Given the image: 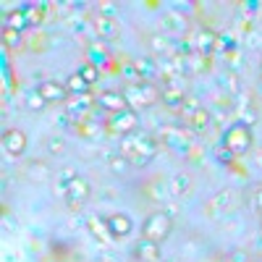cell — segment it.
<instances>
[{
    "label": "cell",
    "instance_id": "cell-32",
    "mask_svg": "<svg viewBox=\"0 0 262 262\" xmlns=\"http://www.w3.org/2000/svg\"><path fill=\"white\" fill-rule=\"evenodd\" d=\"M76 74H79V76H81L86 84H90V86H92V84L100 79V69H97V66H92V63H84V66H79V71H76Z\"/></svg>",
    "mask_w": 262,
    "mask_h": 262
},
{
    "label": "cell",
    "instance_id": "cell-15",
    "mask_svg": "<svg viewBox=\"0 0 262 262\" xmlns=\"http://www.w3.org/2000/svg\"><path fill=\"white\" fill-rule=\"evenodd\" d=\"M97 100V105L102 107V111H107V113H121V111H126V100H123V95L121 92H113V90H105V92H100V97H95Z\"/></svg>",
    "mask_w": 262,
    "mask_h": 262
},
{
    "label": "cell",
    "instance_id": "cell-25",
    "mask_svg": "<svg viewBox=\"0 0 262 262\" xmlns=\"http://www.w3.org/2000/svg\"><path fill=\"white\" fill-rule=\"evenodd\" d=\"M186 123H189V128H194V131H200V134H202V131H207L212 126V113L207 111V107H202V111H196Z\"/></svg>",
    "mask_w": 262,
    "mask_h": 262
},
{
    "label": "cell",
    "instance_id": "cell-13",
    "mask_svg": "<svg viewBox=\"0 0 262 262\" xmlns=\"http://www.w3.org/2000/svg\"><path fill=\"white\" fill-rule=\"evenodd\" d=\"M92 29H95V34L100 39H118V34H121L118 21L116 18H107V16H100V13L92 18Z\"/></svg>",
    "mask_w": 262,
    "mask_h": 262
},
{
    "label": "cell",
    "instance_id": "cell-9",
    "mask_svg": "<svg viewBox=\"0 0 262 262\" xmlns=\"http://www.w3.org/2000/svg\"><path fill=\"white\" fill-rule=\"evenodd\" d=\"M37 95L45 102H69V90H66V84L53 81V79L39 81L37 84Z\"/></svg>",
    "mask_w": 262,
    "mask_h": 262
},
{
    "label": "cell",
    "instance_id": "cell-41",
    "mask_svg": "<svg viewBox=\"0 0 262 262\" xmlns=\"http://www.w3.org/2000/svg\"><path fill=\"white\" fill-rule=\"evenodd\" d=\"M118 11L116 3H100V16H107V18H113V13Z\"/></svg>",
    "mask_w": 262,
    "mask_h": 262
},
{
    "label": "cell",
    "instance_id": "cell-38",
    "mask_svg": "<svg viewBox=\"0 0 262 262\" xmlns=\"http://www.w3.org/2000/svg\"><path fill=\"white\" fill-rule=\"evenodd\" d=\"M45 105H48V102H45V100H42V97L37 95V90L27 95V107H29V111H42Z\"/></svg>",
    "mask_w": 262,
    "mask_h": 262
},
{
    "label": "cell",
    "instance_id": "cell-34",
    "mask_svg": "<svg viewBox=\"0 0 262 262\" xmlns=\"http://www.w3.org/2000/svg\"><path fill=\"white\" fill-rule=\"evenodd\" d=\"M121 74L128 79V84H142V74H139V69H137L134 60H131V63H123V66H121Z\"/></svg>",
    "mask_w": 262,
    "mask_h": 262
},
{
    "label": "cell",
    "instance_id": "cell-28",
    "mask_svg": "<svg viewBox=\"0 0 262 262\" xmlns=\"http://www.w3.org/2000/svg\"><path fill=\"white\" fill-rule=\"evenodd\" d=\"M163 29H170V32H184V29H186V18H184L181 13L168 11V13H163Z\"/></svg>",
    "mask_w": 262,
    "mask_h": 262
},
{
    "label": "cell",
    "instance_id": "cell-35",
    "mask_svg": "<svg viewBox=\"0 0 262 262\" xmlns=\"http://www.w3.org/2000/svg\"><path fill=\"white\" fill-rule=\"evenodd\" d=\"M223 60H226V69H231V71H238V69L244 66V60H242V53H238V48L228 50V53L223 55Z\"/></svg>",
    "mask_w": 262,
    "mask_h": 262
},
{
    "label": "cell",
    "instance_id": "cell-11",
    "mask_svg": "<svg viewBox=\"0 0 262 262\" xmlns=\"http://www.w3.org/2000/svg\"><path fill=\"white\" fill-rule=\"evenodd\" d=\"M3 149L11 158H21L27 152V134L21 128H8L3 134Z\"/></svg>",
    "mask_w": 262,
    "mask_h": 262
},
{
    "label": "cell",
    "instance_id": "cell-45",
    "mask_svg": "<svg viewBox=\"0 0 262 262\" xmlns=\"http://www.w3.org/2000/svg\"><path fill=\"white\" fill-rule=\"evenodd\" d=\"M257 92L262 95V76H259V81H257Z\"/></svg>",
    "mask_w": 262,
    "mask_h": 262
},
{
    "label": "cell",
    "instance_id": "cell-26",
    "mask_svg": "<svg viewBox=\"0 0 262 262\" xmlns=\"http://www.w3.org/2000/svg\"><path fill=\"white\" fill-rule=\"evenodd\" d=\"M74 179H79L76 168H71V165L60 168V170H58V184H55V191H58L60 196H66V189H69V184H71Z\"/></svg>",
    "mask_w": 262,
    "mask_h": 262
},
{
    "label": "cell",
    "instance_id": "cell-37",
    "mask_svg": "<svg viewBox=\"0 0 262 262\" xmlns=\"http://www.w3.org/2000/svg\"><path fill=\"white\" fill-rule=\"evenodd\" d=\"M215 158L221 160L223 165H228V163H233V158H236V155H233V152H231L228 147H223V144H217V147H215Z\"/></svg>",
    "mask_w": 262,
    "mask_h": 262
},
{
    "label": "cell",
    "instance_id": "cell-7",
    "mask_svg": "<svg viewBox=\"0 0 262 262\" xmlns=\"http://www.w3.org/2000/svg\"><path fill=\"white\" fill-rule=\"evenodd\" d=\"M90 196H92V186H90V181L86 179H74L71 184H69V189H66V205H69L71 210H81L86 202H90Z\"/></svg>",
    "mask_w": 262,
    "mask_h": 262
},
{
    "label": "cell",
    "instance_id": "cell-46",
    "mask_svg": "<svg viewBox=\"0 0 262 262\" xmlns=\"http://www.w3.org/2000/svg\"><path fill=\"white\" fill-rule=\"evenodd\" d=\"M259 71H262V63H259Z\"/></svg>",
    "mask_w": 262,
    "mask_h": 262
},
{
    "label": "cell",
    "instance_id": "cell-18",
    "mask_svg": "<svg viewBox=\"0 0 262 262\" xmlns=\"http://www.w3.org/2000/svg\"><path fill=\"white\" fill-rule=\"evenodd\" d=\"M95 102H97L95 97L81 95V97H76V100H69V102H66V111H69V116H74V118L79 121V118L92 116V105H95Z\"/></svg>",
    "mask_w": 262,
    "mask_h": 262
},
{
    "label": "cell",
    "instance_id": "cell-1",
    "mask_svg": "<svg viewBox=\"0 0 262 262\" xmlns=\"http://www.w3.org/2000/svg\"><path fill=\"white\" fill-rule=\"evenodd\" d=\"M158 149H160V144L149 134H128L118 144V152L134 165H147L149 160H155Z\"/></svg>",
    "mask_w": 262,
    "mask_h": 262
},
{
    "label": "cell",
    "instance_id": "cell-29",
    "mask_svg": "<svg viewBox=\"0 0 262 262\" xmlns=\"http://www.w3.org/2000/svg\"><path fill=\"white\" fill-rule=\"evenodd\" d=\"M50 8H53L50 3H37V6H24V11H27V18H29V24H39V21L45 18V13H48Z\"/></svg>",
    "mask_w": 262,
    "mask_h": 262
},
{
    "label": "cell",
    "instance_id": "cell-4",
    "mask_svg": "<svg viewBox=\"0 0 262 262\" xmlns=\"http://www.w3.org/2000/svg\"><path fill=\"white\" fill-rule=\"evenodd\" d=\"M170 233H173V217L163 210L147 215V221L142 223V238H149L155 244H163Z\"/></svg>",
    "mask_w": 262,
    "mask_h": 262
},
{
    "label": "cell",
    "instance_id": "cell-40",
    "mask_svg": "<svg viewBox=\"0 0 262 262\" xmlns=\"http://www.w3.org/2000/svg\"><path fill=\"white\" fill-rule=\"evenodd\" d=\"M107 163H111V168H113L116 173H123V170H126V163H128V160H126V158L121 155V152H118V155H111V158H107Z\"/></svg>",
    "mask_w": 262,
    "mask_h": 262
},
{
    "label": "cell",
    "instance_id": "cell-17",
    "mask_svg": "<svg viewBox=\"0 0 262 262\" xmlns=\"http://www.w3.org/2000/svg\"><path fill=\"white\" fill-rule=\"evenodd\" d=\"M107 226H111V233L116 238H126V236H131V231H134V221H131L126 212H113L111 217H107Z\"/></svg>",
    "mask_w": 262,
    "mask_h": 262
},
{
    "label": "cell",
    "instance_id": "cell-16",
    "mask_svg": "<svg viewBox=\"0 0 262 262\" xmlns=\"http://www.w3.org/2000/svg\"><path fill=\"white\" fill-rule=\"evenodd\" d=\"M168 189H170V194H173V196L184 200V196H189V194H191V189H194V179L189 176V173L179 170V173H173V176H170Z\"/></svg>",
    "mask_w": 262,
    "mask_h": 262
},
{
    "label": "cell",
    "instance_id": "cell-2",
    "mask_svg": "<svg viewBox=\"0 0 262 262\" xmlns=\"http://www.w3.org/2000/svg\"><path fill=\"white\" fill-rule=\"evenodd\" d=\"M160 86L158 84H152V81H142V84H126L123 86V100L126 105L131 107H149V105H155L160 100Z\"/></svg>",
    "mask_w": 262,
    "mask_h": 262
},
{
    "label": "cell",
    "instance_id": "cell-6",
    "mask_svg": "<svg viewBox=\"0 0 262 262\" xmlns=\"http://www.w3.org/2000/svg\"><path fill=\"white\" fill-rule=\"evenodd\" d=\"M238 207V191L236 189H221L212 200L207 202V215L210 217H223V215H228V212H233Z\"/></svg>",
    "mask_w": 262,
    "mask_h": 262
},
{
    "label": "cell",
    "instance_id": "cell-33",
    "mask_svg": "<svg viewBox=\"0 0 262 262\" xmlns=\"http://www.w3.org/2000/svg\"><path fill=\"white\" fill-rule=\"evenodd\" d=\"M147 45L155 50V53H168V50H170V42H168L163 34H149V37H147Z\"/></svg>",
    "mask_w": 262,
    "mask_h": 262
},
{
    "label": "cell",
    "instance_id": "cell-22",
    "mask_svg": "<svg viewBox=\"0 0 262 262\" xmlns=\"http://www.w3.org/2000/svg\"><path fill=\"white\" fill-rule=\"evenodd\" d=\"M207 69H210V58L207 55L194 53V55L184 58V71H189V74H205Z\"/></svg>",
    "mask_w": 262,
    "mask_h": 262
},
{
    "label": "cell",
    "instance_id": "cell-20",
    "mask_svg": "<svg viewBox=\"0 0 262 262\" xmlns=\"http://www.w3.org/2000/svg\"><path fill=\"white\" fill-rule=\"evenodd\" d=\"M134 252L142 262H160V244L149 242V238H139Z\"/></svg>",
    "mask_w": 262,
    "mask_h": 262
},
{
    "label": "cell",
    "instance_id": "cell-27",
    "mask_svg": "<svg viewBox=\"0 0 262 262\" xmlns=\"http://www.w3.org/2000/svg\"><path fill=\"white\" fill-rule=\"evenodd\" d=\"M6 27H11V29H16V32H24L27 27H32L29 18H27V11H24V8H16L13 13H8Z\"/></svg>",
    "mask_w": 262,
    "mask_h": 262
},
{
    "label": "cell",
    "instance_id": "cell-31",
    "mask_svg": "<svg viewBox=\"0 0 262 262\" xmlns=\"http://www.w3.org/2000/svg\"><path fill=\"white\" fill-rule=\"evenodd\" d=\"M21 32H16V29H11V27H6L3 29V45L8 48V50H18L21 48Z\"/></svg>",
    "mask_w": 262,
    "mask_h": 262
},
{
    "label": "cell",
    "instance_id": "cell-24",
    "mask_svg": "<svg viewBox=\"0 0 262 262\" xmlns=\"http://www.w3.org/2000/svg\"><path fill=\"white\" fill-rule=\"evenodd\" d=\"M134 63H137V69L142 74V81H149V79H155L160 74V63L155 58H137Z\"/></svg>",
    "mask_w": 262,
    "mask_h": 262
},
{
    "label": "cell",
    "instance_id": "cell-3",
    "mask_svg": "<svg viewBox=\"0 0 262 262\" xmlns=\"http://www.w3.org/2000/svg\"><path fill=\"white\" fill-rule=\"evenodd\" d=\"M223 147H228L233 155H247L254 144V137H252V128L247 123H231L226 131H223Z\"/></svg>",
    "mask_w": 262,
    "mask_h": 262
},
{
    "label": "cell",
    "instance_id": "cell-12",
    "mask_svg": "<svg viewBox=\"0 0 262 262\" xmlns=\"http://www.w3.org/2000/svg\"><path fill=\"white\" fill-rule=\"evenodd\" d=\"M86 228H90V233L97 238V242H100L102 247H113L116 236L111 233V226H107V217H105V221H102V217H90V221H86Z\"/></svg>",
    "mask_w": 262,
    "mask_h": 262
},
{
    "label": "cell",
    "instance_id": "cell-44",
    "mask_svg": "<svg viewBox=\"0 0 262 262\" xmlns=\"http://www.w3.org/2000/svg\"><path fill=\"white\" fill-rule=\"evenodd\" d=\"M257 165H259V168H262V149H259V152H257Z\"/></svg>",
    "mask_w": 262,
    "mask_h": 262
},
{
    "label": "cell",
    "instance_id": "cell-21",
    "mask_svg": "<svg viewBox=\"0 0 262 262\" xmlns=\"http://www.w3.org/2000/svg\"><path fill=\"white\" fill-rule=\"evenodd\" d=\"M74 128H76V134L84 137V139H95V137H100V121H95L92 116L79 118V121L74 123Z\"/></svg>",
    "mask_w": 262,
    "mask_h": 262
},
{
    "label": "cell",
    "instance_id": "cell-8",
    "mask_svg": "<svg viewBox=\"0 0 262 262\" xmlns=\"http://www.w3.org/2000/svg\"><path fill=\"white\" fill-rule=\"evenodd\" d=\"M107 131L111 134H121V137H128L131 131L137 128V111H131V107H126V111L121 113H113L111 118H107Z\"/></svg>",
    "mask_w": 262,
    "mask_h": 262
},
{
    "label": "cell",
    "instance_id": "cell-39",
    "mask_svg": "<svg viewBox=\"0 0 262 262\" xmlns=\"http://www.w3.org/2000/svg\"><path fill=\"white\" fill-rule=\"evenodd\" d=\"M223 86H226V95H238L242 92V81H238V76H233V74L223 81Z\"/></svg>",
    "mask_w": 262,
    "mask_h": 262
},
{
    "label": "cell",
    "instance_id": "cell-43",
    "mask_svg": "<svg viewBox=\"0 0 262 262\" xmlns=\"http://www.w3.org/2000/svg\"><path fill=\"white\" fill-rule=\"evenodd\" d=\"M254 207L262 212V184H257V186H254Z\"/></svg>",
    "mask_w": 262,
    "mask_h": 262
},
{
    "label": "cell",
    "instance_id": "cell-14",
    "mask_svg": "<svg viewBox=\"0 0 262 262\" xmlns=\"http://www.w3.org/2000/svg\"><path fill=\"white\" fill-rule=\"evenodd\" d=\"M191 42H194V53L210 58L215 53V45H217V34L212 29H200V32L191 37Z\"/></svg>",
    "mask_w": 262,
    "mask_h": 262
},
{
    "label": "cell",
    "instance_id": "cell-30",
    "mask_svg": "<svg viewBox=\"0 0 262 262\" xmlns=\"http://www.w3.org/2000/svg\"><path fill=\"white\" fill-rule=\"evenodd\" d=\"M66 90H69V92H76V95L81 97V95L90 92V84H86L79 74H71V76H69V81H66Z\"/></svg>",
    "mask_w": 262,
    "mask_h": 262
},
{
    "label": "cell",
    "instance_id": "cell-10",
    "mask_svg": "<svg viewBox=\"0 0 262 262\" xmlns=\"http://www.w3.org/2000/svg\"><path fill=\"white\" fill-rule=\"evenodd\" d=\"M160 100H163L165 107H170V111H181L184 102H186L184 86L179 81H165L163 84V92H160Z\"/></svg>",
    "mask_w": 262,
    "mask_h": 262
},
{
    "label": "cell",
    "instance_id": "cell-36",
    "mask_svg": "<svg viewBox=\"0 0 262 262\" xmlns=\"http://www.w3.org/2000/svg\"><path fill=\"white\" fill-rule=\"evenodd\" d=\"M202 102L200 100H196V97H186V102H184V107H181V116H184V121H189L196 111H202Z\"/></svg>",
    "mask_w": 262,
    "mask_h": 262
},
{
    "label": "cell",
    "instance_id": "cell-42",
    "mask_svg": "<svg viewBox=\"0 0 262 262\" xmlns=\"http://www.w3.org/2000/svg\"><path fill=\"white\" fill-rule=\"evenodd\" d=\"M48 149L53 152V155L63 152V139H55V137H50V139H48Z\"/></svg>",
    "mask_w": 262,
    "mask_h": 262
},
{
    "label": "cell",
    "instance_id": "cell-23",
    "mask_svg": "<svg viewBox=\"0 0 262 262\" xmlns=\"http://www.w3.org/2000/svg\"><path fill=\"white\" fill-rule=\"evenodd\" d=\"M86 58H90V60H86V63H92V66H97V69H100V66H105L107 60H111V55H107V50L100 45V42H90V45H86Z\"/></svg>",
    "mask_w": 262,
    "mask_h": 262
},
{
    "label": "cell",
    "instance_id": "cell-5",
    "mask_svg": "<svg viewBox=\"0 0 262 262\" xmlns=\"http://www.w3.org/2000/svg\"><path fill=\"white\" fill-rule=\"evenodd\" d=\"M160 139L173 152H179V155H184V158H189V152L196 147V142L191 139L189 131H184V126H163L160 128Z\"/></svg>",
    "mask_w": 262,
    "mask_h": 262
},
{
    "label": "cell",
    "instance_id": "cell-19",
    "mask_svg": "<svg viewBox=\"0 0 262 262\" xmlns=\"http://www.w3.org/2000/svg\"><path fill=\"white\" fill-rule=\"evenodd\" d=\"M24 176L34 184H45L50 179V165L42 163V160H29L27 168H24Z\"/></svg>",
    "mask_w": 262,
    "mask_h": 262
}]
</instances>
